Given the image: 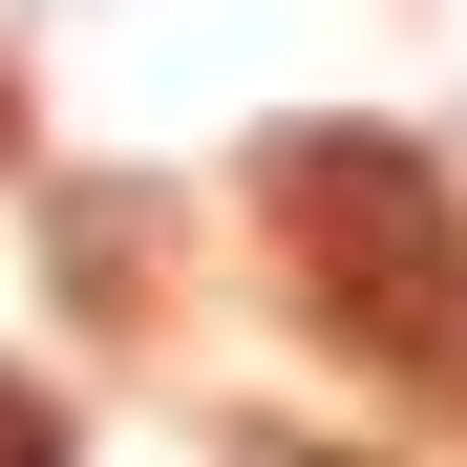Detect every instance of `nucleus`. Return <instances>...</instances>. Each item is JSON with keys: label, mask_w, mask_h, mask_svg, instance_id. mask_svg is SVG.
Listing matches in <instances>:
<instances>
[{"label": "nucleus", "mask_w": 467, "mask_h": 467, "mask_svg": "<svg viewBox=\"0 0 467 467\" xmlns=\"http://www.w3.org/2000/svg\"><path fill=\"white\" fill-rule=\"evenodd\" d=\"M276 467H361V446H276Z\"/></svg>", "instance_id": "3"}, {"label": "nucleus", "mask_w": 467, "mask_h": 467, "mask_svg": "<svg viewBox=\"0 0 467 467\" xmlns=\"http://www.w3.org/2000/svg\"><path fill=\"white\" fill-rule=\"evenodd\" d=\"M276 234L340 276V319H361V340H425V297L467 276L446 171H425V149H382V128H319V149H297V171H276Z\"/></svg>", "instance_id": "1"}, {"label": "nucleus", "mask_w": 467, "mask_h": 467, "mask_svg": "<svg viewBox=\"0 0 467 467\" xmlns=\"http://www.w3.org/2000/svg\"><path fill=\"white\" fill-rule=\"evenodd\" d=\"M0 467H64V425H43V404H22V382H0Z\"/></svg>", "instance_id": "2"}]
</instances>
